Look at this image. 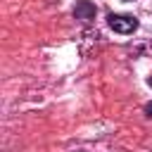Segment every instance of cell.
<instances>
[{"instance_id": "1", "label": "cell", "mask_w": 152, "mask_h": 152, "mask_svg": "<svg viewBox=\"0 0 152 152\" xmlns=\"http://www.w3.org/2000/svg\"><path fill=\"white\" fill-rule=\"evenodd\" d=\"M107 24L116 31V33H133L138 28V19L133 14H109Z\"/></svg>"}, {"instance_id": "2", "label": "cell", "mask_w": 152, "mask_h": 152, "mask_svg": "<svg viewBox=\"0 0 152 152\" xmlns=\"http://www.w3.org/2000/svg\"><path fill=\"white\" fill-rule=\"evenodd\" d=\"M74 14H76V19L90 21V19L95 17V5H93V2H88V0H81V2L76 5V10H74Z\"/></svg>"}, {"instance_id": "3", "label": "cell", "mask_w": 152, "mask_h": 152, "mask_svg": "<svg viewBox=\"0 0 152 152\" xmlns=\"http://www.w3.org/2000/svg\"><path fill=\"white\" fill-rule=\"evenodd\" d=\"M145 114H147V116H152V102H147V104H145Z\"/></svg>"}]
</instances>
